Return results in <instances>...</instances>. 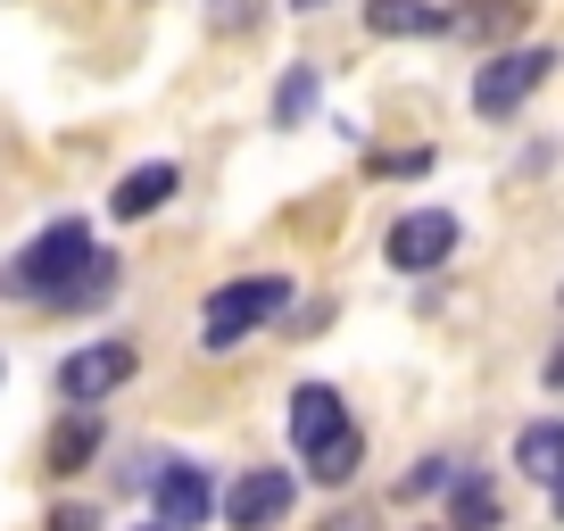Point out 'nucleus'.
<instances>
[{
	"mask_svg": "<svg viewBox=\"0 0 564 531\" xmlns=\"http://www.w3.org/2000/svg\"><path fill=\"white\" fill-rule=\"evenodd\" d=\"M84 258H91V225H84V216H51L18 258L0 266V300H51Z\"/></svg>",
	"mask_w": 564,
	"mask_h": 531,
	"instance_id": "f257e3e1",
	"label": "nucleus"
},
{
	"mask_svg": "<svg viewBox=\"0 0 564 531\" xmlns=\"http://www.w3.org/2000/svg\"><path fill=\"white\" fill-rule=\"evenodd\" d=\"M357 465H366V432L357 424H340L324 448H307V481H324V490H349Z\"/></svg>",
	"mask_w": 564,
	"mask_h": 531,
	"instance_id": "ddd939ff",
	"label": "nucleus"
},
{
	"mask_svg": "<svg viewBox=\"0 0 564 531\" xmlns=\"http://www.w3.org/2000/svg\"><path fill=\"white\" fill-rule=\"evenodd\" d=\"M150 498H159L166 531H199L216 514V481H208V465H192V457H175L166 474H150Z\"/></svg>",
	"mask_w": 564,
	"mask_h": 531,
	"instance_id": "0eeeda50",
	"label": "nucleus"
},
{
	"mask_svg": "<svg viewBox=\"0 0 564 531\" xmlns=\"http://www.w3.org/2000/svg\"><path fill=\"white\" fill-rule=\"evenodd\" d=\"M514 465H523L531 481H556L564 474V415H540V424L514 432Z\"/></svg>",
	"mask_w": 564,
	"mask_h": 531,
	"instance_id": "4468645a",
	"label": "nucleus"
},
{
	"mask_svg": "<svg viewBox=\"0 0 564 531\" xmlns=\"http://www.w3.org/2000/svg\"><path fill=\"white\" fill-rule=\"evenodd\" d=\"M448 523L457 531H498V490L481 474H457L448 481Z\"/></svg>",
	"mask_w": 564,
	"mask_h": 531,
	"instance_id": "2eb2a0df",
	"label": "nucleus"
},
{
	"mask_svg": "<svg viewBox=\"0 0 564 531\" xmlns=\"http://www.w3.org/2000/svg\"><path fill=\"white\" fill-rule=\"evenodd\" d=\"M133 340H84V349L75 357H58V399H67V408H100L108 390H124L133 382Z\"/></svg>",
	"mask_w": 564,
	"mask_h": 531,
	"instance_id": "20e7f679",
	"label": "nucleus"
},
{
	"mask_svg": "<svg viewBox=\"0 0 564 531\" xmlns=\"http://www.w3.org/2000/svg\"><path fill=\"white\" fill-rule=\"evenodd\" d=\"M141 531H166V523H141Z\"/></svg>",
	"mask_w": 564,
	"mask_h": 531,
	"instance_id": "393cba45",
	"label": "nucleus"
},
{
	"mask_svg": "<svg viewBox=\"0 0 564 531\" xmlns=\"http://www.w3.org/2000/svg\"><path fill=\"white\" fill-rule=\"evenodd\" d=\"M316 67H291V75H282V91H274V124H282V133H300V124L307 117H316Z\"/></svg>",
	"mask_w": 564,
	"mask_h": 531,
	"instance_id": "dca6fc26",
	"label": "nucleus"
},
{
	"mask_svg": "<svg viewBox=\"0 0 564 531\" xmlns=\"http://www.w3.org/2000/svg\"><path fill=\"white\" fill-rule=\"evenodd\" d=\"M340 424H349V408H340L333 382H300V390H291V448H300V457H307V448H324Z\"/></svg>",
	"mask_w": 564,
	"mask_h": 531,
	"instance_id": "1a4fd4ad",
	"label": "nucleus"
},
{
	"mask_svg": "<svg viewBox=\"0 0 564 531\" xmlns=\"http://www.w3.org/2000/svg\"><path fill=\"white\" fill-rule=\"evenodd\" d=\"M432 166V150H390V159H373V175H423Z\"/></svg>",
	"mask_w": 564,
	"mask_h": 531,
	"instance_id": "aec40b11",
	"label": "nucleus"
},
{
	"mask_svg": "<svg viewBox=\"0 0 564 531\" xmlns=\"http://www.w3.org/2000/svg\"><path fill=\"white\" fill-rule=\"evenodd\" d=\"M366 34H382V42L448 34V9H432V0H366Z\"/></svg>",
	"mask_w": 564,
	"mask_h": 531,
	"instance_id": "9b49d317",
	"label": "nucleus"
},
{
	"mask_svg": "<svg viewBox=\"0 0 564 531\" xmlns=\"http://www.w3.org/2000/svg\"><path fill=\"white\" fill-rule=\"evenodd\" d=\"M523 18H531V0H481V9H465V18H448V25L474 34V42H498V34H514Z\"/></svg>",
	"mask_w": 564,
	"mask_h": 531,
	"instance_id": "f3484780",
	"label": "nucleus"
},
{
	"mask_svg": "<svg viewBox=\"0 0 564 531\" xmlns=\"http://www.w3.org/2000/svg\"><path fill=\"white\" fill-rule=\"evenodd\" d=\"M547 490H556V523H564V474H556V481H547Z\"/></svg>",
	"mask_w": 564,
	"mask_h": 531,
	"instance_id": "5701e85b",
	"label": "nucleus"
},
{
	"mask_svg": "<svg viewBox=\"0 0 564 531\" xmlns=\"http://www.w3.org/2000/svg\"><path fill=\"white\" fill-rule=\"evenodd\" d=\"M291 507H300V474H282V465H249V474L216 498V514H225L232 531H274Z\"/></svg>",
	"mask_w": 564,
	"mask_h": 531,
	"instance_id": "39448f33",
	"label": "nucleus"
},
{
	"mask_svg": "<svg viewBox=\"0 0 564 531\" xmlns=\"http://www.w3.org/2000/svg\"><path fill=\"white\" fill-rule=\"evenodd\" d=\"M291 9H333V0H291Z\"/></svg>",
	"mask_w": 564,
	"mask_h": 531,
	"instance_id": "b1692460",
	"label": "nucleus"
},
{
	"mask_svg": "<svg viewBox=\"0 0 564 531\" xmlns=\"http://www.w3.org/2000/svg\"><path fill=\"white\" fill-rule=\"evenodd\" d=\"M324 531H373V514H357V507H340V514H333V523H324Z\"/></svg>",
	"mask_w": 564,
	"mask_h": 531,
	"instance_id": "412c9836",
	"label": "nucleus"
},
{
	"mask_svg": "<svg viewBox=\"0 0 564 531\" xmlns=\"http://www.w3.org/2000/svg\"><path fill=\"white\" fill-rule=\"evenodd\" d=\"M282 307H291V283L282 274H249V283H216L208 307H199V324H208V349H232V340H249L258 324H274Z\"/></svg>",
	"mask_w": 564,
	"mask_h": 531,
	"instance_id": "f03ea898",
	"label": "nucleus"
},
{
	"mask_svg": "<svg viewBox=\"0 0 564 531\" xmlns=\"http://www.w3.org/2000/svg\"><path fill=\"white\" fill-rule=\"evenodd\" d=\"M457 481V457H423L415 474H406V498H432V490H448Z\"/></svg>",
	"mask_w": 564,
	"mask_h": 531,
	"instance_id": "a211bd4d",
	"label": "nucleus"
},
{
	"mask_svg": "<svg viewBox=\"0 0 564 531\" xmlns=\"http://www.w3.org/2000/svg\"><path fill=\"white\" fill-rule=\"evenodd\" d=\"M42 531H100V514L84 507V498H67V507H51V523Z\"/></svg>",
	"mask_w": 564,
	"mask_h": 531,
	"instance_id": "6ab92c4d",
	"label": "nucleus"
},
{
	"mask_svg": "<svg viewBox=\"0 0 564 531\" xmlns=\"http://www.w3.org/2000/svg\"><path fill=\"white\" fill-rule=\"evenodd\" d=\"M175 192H183V166L175 159H150V166H133V175H117L108 216H117V225H141V216H159Z\"/></svg>",
	"mask_w": 564,
	"mask_h": 531,
	"instance_id": "6e6552de",
	"label": "nucleus"
},
{
	"mask_svg": "<svg viewBox=\"0 0 564 531\" xmlns=\"http://www.w3.org/2000/svg\"><path fill=\"white\" fill-rule=\"evenodd\" d=\"M100 448H108V432H100V415H91V408H67V424H58V432H51V448H42V465H51V474H58V481H67V474H84V465H91V457H100Z\"/></svg>",
	"mask_w": 564,
	"mask_h": 531,
	"instance_id": "9d476101",
	"label": "nucleus"
},
{
	"mask_svg": "<svg viewBox=\"0 0 564 531\" xmlns=\"http://www.w3.org/2000/svg\"><path fill=\"white\" fill-rule=\"evenodd\" d=\"M100 300H117V258H100V249H91V258L75 266V274H67V283H58V291H51L42 307L75 316V307H100Z\"/></svg>",
	"mask_w": 564,
	"mask_h": 531,
	"instance_id": "f8f14e48",
	"label": "nucleus"
},
{
	"mask_svg": "<svg viewBox=\"0 0 564 531\" xmlns=\"http://www.w3.org/2000/svg\"><path fill=\"white\" fill-rule=\"evenodd\" d=\"M547 390H564V340L547 349Z\"/></svg>",
	"mask_w": 564,
	"mask_h": 531,
	"instance_id": "4be33fe9",
	"label": "nucleus"
},
{
	"mask_svg": "<svg viewBox=\"0 0 564 531\" xmlns=\"http://www.w3.org/2000/svg\"><path fill=\"white\" fill-rule=\"evenodd\" d=\"M382 258L399 266V274H432V266H448V258H457V216H448V208H406L399 225H390Z\"/></svg>",
	"mask_w": 564,
	"mask_h": 531,
	"instance_id": "423d86ee",
	"label": "nucleus"
},
{
	"mask_svg": "<svg viewBox=\"0 0 564 531\" xmlns=\"http://www.w3.org/2000/svg\"><path fill=\"white\" fill-rule=\"evenodd\" d=\"M556 75V51H498L490 67H474V117H514V108L531 100V91Z\"/></svg>",
	"mask_w": 564,
	"mask_h": 531,
	"instance_id": "7ed1b4c3",
	"label": "nucleus"
}]
</instances>
